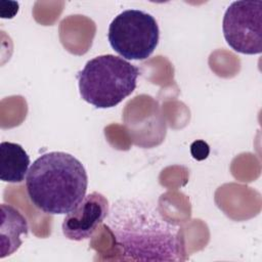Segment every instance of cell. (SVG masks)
<instances>
[{"label":"cell","mask_w":262,"mask_h":262,"mask_svg":"<svg viewBox=\"0 0 262 262\" xmlns=\"http://www.w3.org/2000/svg\"><path fill=\"white\" fill-rule=\"evenodd\" d=\"M190 152L193 159L198 161H202L209 156L210 147L207 142L204 140H195L190 145Z\"/></svg>","instance_id":"9c48e42d"},{"label":"cell","mask_w":262,"mask_h":262,"mask_svg":"<svg viewBox=\"0 0 262 262\" xmlns=\"http://www.w3.org/2000/svg\"><path fill=\"white\" fill-rule=\"evenodd\" d=\"M222 31L226 43L236 52L262 51V1H234L226 9Z\"/></svg>","instance_id":"5b68a950"},{"label":"cell","mask_w":262,"mask_h":262,"mask_svg":"<svg viewBox=\"0 0 262 262\" xmlns=\"http://www.w3.org/2000/svg\"><path fill=\"white\" fill-rule=\"evenodd\" d=\"M160 30L155 17L142 10L127 9L119 13L108 27L112 48L123 58L146 59L159 43Z\"/></svg>","instance_id":"277c9868"},{"label":"cell","mask_w":262,"mask_h":262,"mask_svg":"<svg viewBox=\"0 0 262 262\" xmlns=\"http://www.w3.org/2000/svg\"><path fill=\"white\" fill-rule=\"evenodd\" d=\"M1 255L0 258L14 253L23 244L21 235L27 236L28 221L25 216L10 205H1Z\"/></svg>","instance_id":"52a82bcc"},{"label":"cell","mask_w":262,"mask_h":262,"mask_svg":"<svg viewBox=\"0 0 262 262\" xmlns=\"http://www.w3.org/2000/svg\"><path fill=\"white\" fill-rule=\"evenodd\" d=\"M110 212L107 199L100 192H91L63 219L61 228L63 235L80 242L91 237L97 226L106 218Z\"/></svg>","instance_id":"8992f818"},{"label":"cell","mask_w":262,"mask_h":262,"mask_svg":"<svg viewBox=\"0 0 262 262\" xmlns=\"http://www.w3.org/2000/svg\"><path fill=\"white\" fill-rule=\"evenodd\" d=\"M88 176L83 164L63 151L40 156L30 167L26 187L31 203L50 215L68 214L85 198Z\"/></svg>","instance_id":"7a4b0ae2"},{"label":"cell","mask_w":262,"mask_h":262,"mask_svg":"<svg viewBox=\"0 0 262 262\" xmlns=\"http://www.w3.org/2000/svg\"><path fill=\"white\" fill-rule=\"evenodd\" d=\"M140 71L123 57L98 55L78 73L80 95L97 108L114 107L136 88Z\"/></svg>","instance_id":"3957f363"},{"label":"cell","mask_w":262,"mask_h":262,"mask_svg":"<svg viewBox=\"0 0 262 262\" xmlns=\"http://www.w3.org/2000/svg\"><path fill=\"white\" fill-rule=\"evenodd\" d=\"M30 157L24 147L14 142L0 143V179L4 182L19 183L29 172Z\"/></svg>","instance_id":"ba28073f"},{"label":"cell","mask_w":262,"mask_h":262,"mask_svg":"<svg viewBox=\"0 0 262 262\" xmlns=\"http://www.w3.org/2000/svg\"><path fill=\"white\" fill-rule=\"evenodd\" d=\"M105 226L125 260H185L179 226L165 219L149 201L138 198L117 200L110 208Z\"/></svg>","instance_id":"6da1fadb"}]
</instances>
